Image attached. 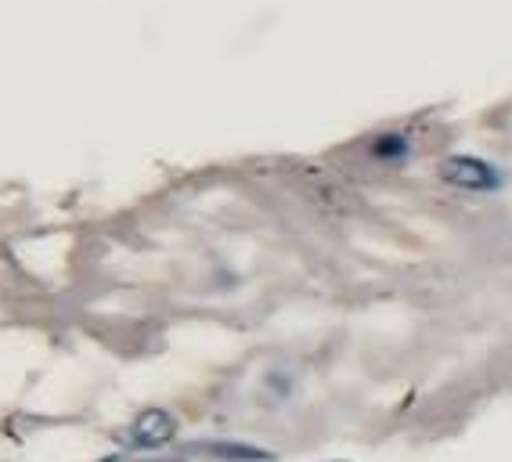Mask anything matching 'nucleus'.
Instances as JSON below:
<instances>
[{"instance_id":"obj_3","label":"nucleus","mask_w":512,"mask_h":462,"mask_svg":"<svg viewBox=\"0 0 512 462\" xmlns=\"http://www.w3.org/2000/svg\"><path fill=\"white\" fill-rule=\"evenodd\" d=\"M192 452L217 462H275V455L267 452V448H256V444L246 441H199L192 444Z\"/></svg>"},{"instance_id":"obj_2","label":"nucleus","mask_w":512,"mask_h":462,"mask_svg":"<svg viewBox=\"0 0 512 462\" xmlns=\"http://www.w3.org/2000/svg\"><path fill=\"white\" fill-rule=\"evenodd\" d=\"M437 174L444 185L462 188V192H498V188H502V174H498L487 159H476V156L440 159Z\"/></svg>"},{"instance_id":"obj_4","label":"nucleus","mask_w":512,"mask_h":462,"mask_svg":"<svg viewBox=\"0 0 512 462\" xmlns=\"http://www.w3.org/2000/svg\"><path fill=\"white\" fill-rule=\"evenodd\" d=\"M368 156H372L375 163L397 167V163H404V159L412 156V138H408L404 130H383V134H375V138L368 141Z\"/></svg>"},{"instance_id":"obj_5","label":"nucleus","mask_w":512,"mask_h":462,"mask_svg":"<svg viewBox=\"0 0 512 462\" xmlns=\"http://www.w3.org/2000/svg\"><path fill=\"white\" fill-rule=\"evenodd\" d=\"M98 462H123L119 455H105V459H98Z\"/></svg>"},{"instance_id":"obj_1","label":"nucleus","mask_w":512,"mask_h":462,"mask_svg":"<svg viewBox=\"0 0 512 462\" xmlns=\"http://www.w3.org/2000/svg\"><path fill=\"white\" fill-rule=\"evenodd\" d=\"M177 437V419L166 412V408H145L134 416V423L119 434L123 448L130 452H159Z\"/></svg>"}]
</instances>
